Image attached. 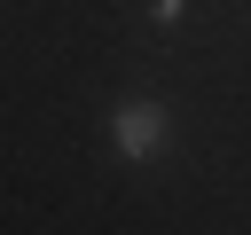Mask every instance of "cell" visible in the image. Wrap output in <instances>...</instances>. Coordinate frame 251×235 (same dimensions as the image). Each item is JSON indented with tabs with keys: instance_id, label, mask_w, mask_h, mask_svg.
<instances>
[{
	"instance_id": "cell-1",
	"label": "cell",
	"mask_w": 251,
	"mask_h": 235,
	"mask_svg": "<svg viewBox=\"0 0 251 235\" xmlns=\"http://www.w3.org/2000/svg\"><path fill=\"white\" fill-rule=\"evenodd\" d=\"M110 141H118V157H157L165 149V102H126L110 118Z\"/></svg>"
},
{
	"instance_id": "cell-2",
	"label": "cell",
	"mask_w": 251,
	"mask_h": 235,
	"mask_svg": "<svg viewBox=\"0 0 251 235\" xmlns=\"http://www.w3.org/2000/svg\"><path fill=\"white\" fill-rule=\"evenodd\" d=\"M149 16H157V24H180V16H188V0H149Z\"/></svg>"
}]
</instances>
